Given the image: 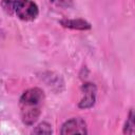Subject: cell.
Returning <instances> with one entry per match:
<instances>
[{"label": "cell", "mask_w": 135, "mask_h": 135, "mask_svg": "<svg viewBox=\"0 0 135 135\" xmlns=\"http://www.w3.org/2000/svg\"><path fill=\"white\" fill-rule=\"evenodd\" d=\"M44 99V92L39 88H31L22 93L19 99V108L21 120L25 126H33L37 122Z\"/></svg>", "instance_id": "6da1fadb"}, {"label": "cell", "mask_w": 135, "mask_h": 135, "mask_svg": "<svg viewBox=\"0 0 135 135\" xmlns=\"http://www.w3.org/2000/svg\"><path fill=\"white\" fill-rule=\"evenodd\" d=\"M14 15L20 20L33 21L38 17L39 8L33 0H18L14 8Z\"/></svg>", "instance_id": "7a4b0ae2"}, {"label": "cell", "mask_w": 135, "mask_h": 135, "mask_svg": "<svg viewBox=\"0 0 135 135\" xmlns=\"http://www.w3.org/2000/svg\"><path fill=\"white\" fill-rule=\"evenodd\" d=\"M62 135L68 134H88L86 122L81 117H73L66 120L60 130Z\"/></svg>", "instance_id": "3957f363"}, {"label": "cell", "mask_w": 135, "mask_h": 135, "mask_svg": "<svg viewBox=\"0 0 135 135\" xmlns=\"http://www.w3.org/2000/svg\"><path fill=\"white\" fill-rule=\"evenodd\" d=\"M81 92L83 96L80 99L78 107L80 109H90L94 107L96 102V93H97L96 85L93 82H84L81 86Z\"/></svg>", "instance_id": "277c9868"}, {"label": "cell", "mask_w": 135, "mask_h": 135, "mask_svg": "<svg viewBox=\"0 0 135 135\" xmlns=\"http://www.w3.org/2000/svg\"><path fill=\"white\" fill-rule=\"evenodd\" d=\"M60 24L65 28L78 31H86L91 28V24L83 19H62L60 20Z\"/></svg>", "instance_id": "5b68a950"}, {"label": "cell", "mask_w": 135, "mask_h": 135, "mask_svg": "<svg viewBox=\"0 0 135 135\" xmlns=\"http://www.w3.org/2000/svg\"><path fill=\"white\" fill-rule=\"evenodd\" d=\"M134 118H135L134 111H133V109H131L130 112H129L127 121H126V123H124V127H123V134H131V135L134 134V132H135V122H134Z\"/></svg>", "instance_id": "8992f818"}, {"label": "cell", "mask_w": 135, "mask_h": 135, "mask_svg": "<svg viewBox=\"0 0 135 135\" xmlns=\"http://www.w3.org/2000/svg\"><path fill=\"white\" fill-rule=\"evenodd\" d=\"M18 0H1V6L7 15H14V8Z\"/></svg>", "instance_id": "52a82bcc"}, {"label": "cell", "mask_w": 135, "mask_h": 135, "mask_svg": "<svg viewBox=\"0 0 135 135\" xmlns=\"http://www.w3.org/2000/svg\"><path fill=\"white\" fill-rule=\"evenodd\" d=\"M33 133H35V134H52L53 133L52 126L47 122H41L33 130Z\"/></svg>", "instance_id": "ba28073f"}, {"label": "cell", "mask_w": 135, "mask_h": 135, "mask_svg": "<svg viewBox=\"0 0 135 135\" xmlns=\"http://www.w3.org/2000/svg\"><path fill=\"white\" fill-rule=\"evenodd\" d=\"M50 2L60 8H70L74 5L73 0H50Z\"/></svg>", "instance_id": "9c48e42d"}]
</instances>
